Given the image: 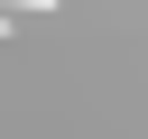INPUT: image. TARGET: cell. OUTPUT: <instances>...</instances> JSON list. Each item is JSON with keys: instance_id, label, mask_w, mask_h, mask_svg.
<instances>
[{"instance_id": "obj_1", "label": "cell", "mask_w": 148, "mask_h": 139, "mask_svg": "<svg viewBox=\"0 0 148 139\" xmlns=\"http://www.w3.org/2000/svg\"><path fill=\"white\" fill-rule=\"evenodd\" d=\"M28 9H46V0H0V19H28Z\"/></svg>"}]
</instances>
